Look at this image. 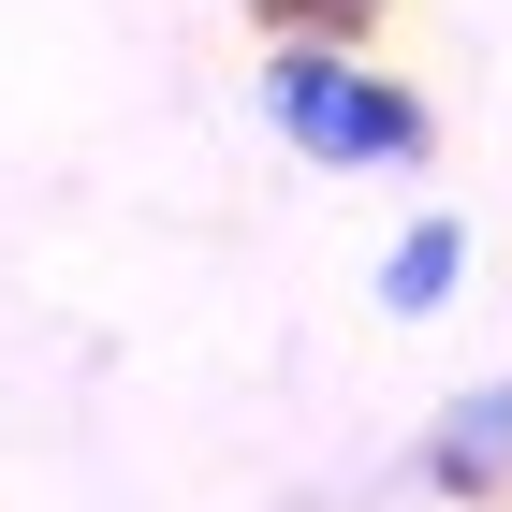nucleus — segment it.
Here are the masks:
<instances>
[{"label":"nucleus","mask_w":512,"mask_h":512,"mask_svg":"<svg viewBox=\"0 0 512 512\" xmlns=\"http://www.w3.org/2000/svg\"><path fill=\"white\" fill-rule=\"evenodd\" d=\"M264 118L293 132V147H308L322 176H410V161L439 147L425 88L366 74L352 44H264Z\"/></svg>","instance_id":"1"},{"label":"nucleus","mask_w":512,"mask_h":512,"mask_svg":"<svg viewBox=\"0 0 512 512\" xmlns=\"http://www.w3.org/2000/svg\"><path fill=\"white\" fill-rule=\"evenodd\" d=\"M410 469H425L454 512H498V498H512V381L439 395V410H425V439H410Z\"/></svg>","instance_id":"2"},{"label":"nucleus","mask_w":512,"mask_h":512,"mask_svg":"<svg viewBox=\"0 0 512 512\" xmlns=\"http://www.w3.org/2000/svg\"><path fill=\"white\" fill-rule=\"evenodd\" d=\"M454 278H469V220H410V235L381 249V278H366V293H381L395 322H439V308H454Z\"/></svg>","instance_id":"3"}]
</instances>
